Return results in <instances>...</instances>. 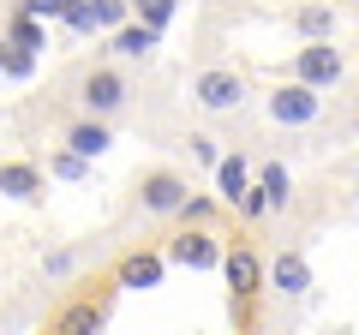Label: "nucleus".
<instances>
[{"mask_svg": "<svg viewBox=\"0 0 359 335\" xmlns=\"http://www.w3.org/2000/svg\"><path fill=\"white\" fill-rule=\"evenodd\" d=\"M222 275H228V287H233V306H245V299L264 294V258H257L252 245H228Z\"/></svg>", "mask_w": 359, "mask_h": 335, "instance_id": "13", "label": "nucleus"}, {"mask_svg": "<svg viewBox=\"0 0 359 335\" xmlns=\"http://www.w3.org/2000/svg\"><path fill=\"white\" fill-rule=\"evenodd\" d=\"M108 60H120V66H150L156 60V48H162V30H150V25H138V18H126L120 30H108Z\"/></svg>", "mask_w": 359, "mask_h": 335, "instance_id": "12", "label": "nucleus"}, {"mask_svg": "<svg viewBox=\"0 0 359 335\" xmlns=\"http://www.w3.org/2000/svg\"><path fill=\"white\" fill-rule=\"evenodd\" d=\"M186 198H192V180H186L180 168L156 162V168H144L138 180H132V216H144V221H180Z\"/></svg>", "mask_w": 359, "mask_h": 335, "instance_id": "2", "label": "nucleus"}, {"mask_svg": "<svg viewBox=\"0 0 359 335\" xmlns=\"http://www.w3.org/2000/svg\"><path fill=\"white\" fill-rule=\"evenodd\" d=\"M186 96H192V108H204V114H240L245 96H252V84H245L240 66H198V72L186 78Z\"/></svg>", "mask_w": 359, "mask_h": 335, "instance_id": "3", "label": "nucleus"}, {"mask_svg": "<svg viewBox=\"0 0 359 335\" xmlns=\"http://www.w3.org/2000/svg\"><path fill=\"white\" fill-rule=\"evenodd\" d=\"M114 294H120L114 282H102L96 294H72V299L48 317V335H102L108 317H114Z\"/></svg>", "mask_w": 359, "mask_h": 335, "instance_id": "4", "label": "nucleus"}, {"mask_svg": "<svg viewBox=\"0 0 359 335\" xmlns=\"http://www.w3.org/2000/svg\"><path fill=\"white\" fill-rule=\"evenodd\" d=\"M126 6H132V18L150 25V30H168V25H174V13H180V0H126Z\"/></svg>", "mask_w": 359, "mask_h": 335, "instance_id": "19", "label": "nucleus"}, {"mask_svg": "<svg viewBox=\"0 0 359 335\" xmlns=\"http://www.w3.org/2000/svg\"><path fill=\"white\" fill-rule=\"evenodd\" d=\"M264 114L276 120V126L299 132V126H318V114H323V96L311 90V84H294V78H282V84H276V90L264 96Z\"/></svg>", "mask_w": 359, "mask_h": 335, "instance_id": "7", "label": "nucleus"}, {"mask_svg": "<svg viewBox=\"0 0 359 335\" xmlns=\"http://www.w3.org/2000/svg\"><path fill=\"white\" fill-rule=\"evenodd\" d=\"M252 186L269 198V210H287V204H294V174H287L282 162H264V168L252 174Z\"/></svg>", "mask_w": 359, "mask_h": 335, "instance_id": "17", "label": "nucleus"}, {"mask_svg": "<svg viewBox=\"0 0 359 335\" xmlns=\"http://www.w3.org/2000/svg\"><path fill=\"white\" fill-rule=\"evenodd\" d=\"M252 174H257V168L245 162L240 150H228V156L216 162V198L233 210V204H240V192H252Z\"/></svg>", "mask_w": 359, "mask_h": 335, "instance_id": "16", "label": "nucleus"}, {"mask_svg": "<svg viewBox=\"0 0 359 335\" xmlns=\"http://www.w3.org/2000/svg\"><path fill=\"white\" fill-rule=\"evenodd\" d=\"M287 78H294V84H311V90L323 96V90H335L347 78V54L335 48V42H299L294 60H287Z\"/></svg>", "mask_w": 359, "mask_h": 335, "instance_id": "6", "label": "nucleus"}, {"mask_svg": "<svg viewBox=\"0 0 359 335\" xmlns=\"http://www.w3.org/2000/svg\"><path fill=\"white\" fill-rule=\"evenodd\" d=\"M330 335H359V329H330Z\"/></svg>", "mask_w": 359, "mask_h": 335, "instance_id": "26", "label": "nucleus"}, {"mask_svg": "<svg viewBox=\"0 0 359 335\" xmlns=\"http://www.w3.org/2000/svg\"><path fill=\"white\" fill-rule=\"evenodd\" d=\"M108 282H114L120 294H150V287L168 282V258L156 252V245H132V252H120V258H114Z\"/></svg>", "mask_w": 359, "mask_h": 335, "instance_id": "8", "label": "nucleus"}, {"mask_svg": "<svg viewBox=\"0 0 359 335\" xmlns=\"http://www.w3.org/2000/svg\"><path fill=\"white\" fill-rule=\"evenodd\" d=\"M60 150L96 162V156L114 150V126H108V120H90V114H66V120H60Z\"/></svg>", "mask_w": 359, "mask_h": 335, "instance_id": "11", "label": "nucleus"}, {"mask_svg": "<svg viewBox=\"0 0 359 335\" xmlns=\"http://www.w3.org/2000/svg\"><path fill=\"white\" fill-rule=\"evenodd\" d=\"M126 18H132V6H126V0H78V6L60 18V25L84 30V36H90V30H96V36H108V30H120Z\"/></svg>", "mask_w": 359, "mask_h": 335, "instance_id": "14", "label": "nucleus"}, {"mask_svg": "<svg viewBox=\"0 0 359 335\" xmlns=\"http://www.w3.org/2000/svg\"><path fill=\"white\" fill-rule=\"evenodd\" d=\"M0 66H6V30H0Z\"/></svg>", "mask_w": 359, "mask_h": 335, "instance_id": "25", "label": "nucleus"}, {"mask_svg": "<svg viewBox=\"0 0 359 335\" xmlns=\"http://www.w3.org/2000/svg\"><path fill=\"white\" fill-rule=\"evenodd\" d=\"M0 198H13V204H48V174H42L30 156H0Z\"/></svg>", "mask_w": 359, "mask_h": 335, "instance_id": "9", "label": "nucleus"}, {"mask_svg": "<svg viewBox=\"0 0 359 335\" xmlns=\"http://www.w3.org/2000/svg\"><path fill=\"white\" fill-rule=\"evenodd\" d=\"M78 264H84V245H48V252H42V275H48V282H66Z\"/></svg>", "mask_w": 359, "mask_h": 335, "instance_id": "18", "label": "nucleus"}, {"mask_svg": "<svg viewBox=\"0 0 359 335\" xmlns=\"http://www.w3.org/2000/svg\"><path fill=\"white\" fill-rule=\"evenodd\" d=\"M66 96H72V114L120 126V120L138 108V78H132L120 60H84V66H72V78H66Z\"/></svg>", "mask_w": 359, "mask_h": 335, "instance_id": "1", "label": "nucleus"}, {"mask_svg": "<svg viewBox=\"0 0 359 335\" xmlns=\"http://www.w3.org/2000/svg\"><path fill=\"white\" fill-rule=\"evenodd\" d=\"M180 150L192 156L198 168H210V174H216V162H222V156H228V150H222L216 138H210V132H186V138H180Z\"/></svg>", "mask_w": 359, "mask_h": 335, "instance_id": "20", "label": "nucleus"}, {"mask_svg": "<svg viewBox=\"0 0 359 335\" xmlns=\"http://www.w3.org/2000/svg\"><path fill=\"white\" fill-rule=\"evenodd\" d=\"M264 287L282 294V299H306L311 294V258L299 252V245H282V252L264 264Z\"/></svg>", "mask_w": 359, "mask_h": 335, "instance_id": "10", "label": "nucleus"}, {"mask_svg": "<svg viewBox=\"0 0 359 335\" xmlns=\"http://www.w3.org/2000/svg\"><path fill=\"white\" fill-rule=\"evenodd\" d=\"M48 180H90V162L72 150H48Z\"/></svg>", "mask_w": 359, "mask_h": 335, "instance_id": "21", "label": "nucleus"}, {"mask_svg": "<svg viewBox=\"0 0 359 335\" xmlns=\"http://www.w3.org/2000/svg\"><path fill=\"white\" fill-rule=\"evenodd\" d=\"M6 42H13V48H30V54H36V48H42V18L13 13V25H6Z\"/></svg>", "mask_w": 359, "mask_h": 335, "instance_id": "22", "label": "nucleus"}, {"mask_svg": "<svg viewBox=\"0 0 359 335\" xmlns=\"http://www.w3.org/2000/svg\"><path fill=\"white\" fill-rule=\"evenodd\" d=\"M162 258H168V270H222V258H228V240H222L216 228H174L168 233V245H162Z\"/></svg>", "mask_w": 359, "mask_h": 335, "instance_id": "5", "label": "nucleus"}, {"mask_svg": "<svg viewBox=\"0 0 359 335\" xmlns=\"http://www.w3.org/2000/svg\"><path fill=\"white\" fill-rule=\"evenodd\" d=\"M335 6H323V0H299L294 13H287V30H294L299 42H335Z\"/></svg>", "mask_w": 359, "mask_h": 335, "instance_id": "15", "label": "nucleus"}, {"mask_svg": "<svg viewBox=\"0 0 359 335\" xmlns=\"http://www.w3.org/2000/svg\"><path fill=\"white\" fill-rule=\"evenodd\" d=\"M233 216H240V221H264V216H269V198H264V192L252 186V192H240V204H233Z\"/></svg>", "mask_w": 359, "mask_h": 335, "instance_id": "23", "label": "nucleus"}, {"mask_svg": "<svg viewBox=\"0 0 359 335\" xmlns=\"http://www.w3.org/2000/svg\"><path fill=\"white\" fill-rule=\"evenodd\" d=\"M0 72H6V78H30V72H36V54L6 42V66H0Z\"/></svg>", "mask_w": 359, "mask_h": 335, "instance_id": "24", "label": "nucleus"}]
</instances>
